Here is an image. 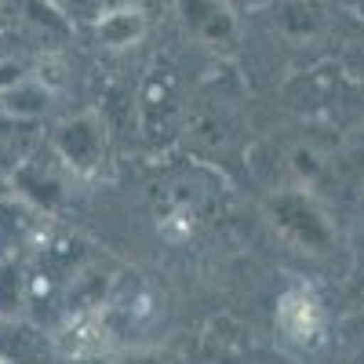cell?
Here are the masks:
<instances>
[{"label": "cell", "mask_w": 364, "mask_h": 364, "mask_svg": "<svg viewBox=\"0 0 364 364\" xmlns=\"http://www.w3.org/2000/svg\"><path fill=\"white\" fill-rule=\"evenodd\" d=\"M277 324H281V331L291 343L310 346V343L321 339V331H324V310H321V302L306 288H291L281 299V306H277Z\"/></svg>", "instance_id": "1"}, {"label": "cell", "mask_w": 364, "mask_h": 364, "mask_svg": "<svg viewBox=\"0 0 364 364\" xmlns=\"http://www.w3.org/2000/svg\"><path fill=\"white\" fill-rule=\"evenodd\" d=\"M128 364H171V360H164V357H139V360H128Z\"/></svg>", "instance_id": "2"}]
</instances>
